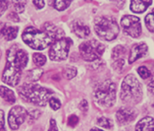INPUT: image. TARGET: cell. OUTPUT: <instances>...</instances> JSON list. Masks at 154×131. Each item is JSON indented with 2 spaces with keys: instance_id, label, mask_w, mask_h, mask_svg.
Segmentation results:
<instances>
[{
  "instance_id": "cell-1",
  "label": "cell",
  "mask_w": 154,
  "mask_h": 131,
  "mask_svg": "<svg viewBox=\"0 0 154 131\" xmlns=\"http://www.w3.org/2000/svg\"><path fill=\"white\" fill-rule=\"evenodd\" d=\"M28 60V53L25 50L16 46H11L7 51V61L2 74V81L10 86H17L21 80L22 70L27 66Z\"/></svg>"
},
{
  "instance_id": "cell-2",
  "label": "cell",
  "mask_w": 154,
  "mask_h": 131,
  "mask_svg": "<svg viewBox=\"0 0 154 131\" xmlns=\"http://www.w3.org/2000/svg\"><path fill=\"white\" fill-rule=\"evenodd\" d=\"M19 94L21 98L27 102L32 103L39 107H44L46 106L47 102H49L53 92L39 85L27 83L19 88Z\"/></svg>"
},
{
  "instance_id": "cell-3",
  "label": "cell",
  "mask_w": 154,
  "mask_h": 131,
  "mask_svg": "<svg viewBox=\"0 0 154 131\" xmlns=\"http://www.w3.org/2000/svg\"><path fill=\"white\" fill-rule=\"evenodd\" d=\"M122 101L130 104H137L142 98V88L134 75L129 74L124 79L120 93Z\"/></svg>"
},
{
  "instance_id": "cell-4",
  "label": "cell",
  "mask_w": 154,
  "mask_h": 131,
  "mask_svg": "<svg viewBox=\"0 0 154 131\" xmlns=\"http://www.w3.org/2000/svg\"><path fill=\"white\" fill-rule=\"evenodd\" d=\"M94 30L99 37L105 40H113L119 33V26L113 17L101 16L94 21Z\"/></svg>"
},
{
  "instance_id": "cell-5",
  "label": "cell",
  "mask_w": 154,
  "mask_h": 131,
  "mask_svg": "<svg viewBox=\"0 0 154 131\" xmlns=\"http://www.w3.org/2000/svg\"><path fill=\"white\" fill-rule=\"evenodd\" d=\"M22 39L29 47L36 50H43L52 43V40L44 32L33 27H28L25 30Z\"/></svg>"
},
{
  "instance_id": "cell-6",
  "label": "cell",
  "mask_w": 154,
  "mask_h": 131,
  "mask_svg": "<svg viewBox=\"0 0 154 131\" xmlns=\"http://www.w3.org/2000/svg\"><path fill=\"white\" fill-rule=\"evenodd\" d=\"M94 100L101 107H110L116 101V86L112 81L106 80L94 90Z\"/></svg>"
},
{
  "instance_id": "cell-7",
  "label": "cell",
  "mask_w": 154,
  "mask_h": 131,
  "mask_svg": "<svg viewBox=\"0 0 154 131\" xmlns=\"http://www.w3.org/2000/svg\"><path fill=\"white\" fill-rule=\"evenodd\" d=\"M105 46L96 40H86L80 46V53L85 61H94L103 54Z\"/></svg>"
},
{
  "instance_id": "cell-8",
  "label": "cell",
  "mask_w": 154,
  "mask_h": 131,
  "mask_svg": "<svg viewBox=\"0 0 154 131\" xmlns=\"http://www.w3.org/2000/svg\"><path fill=\"white\" fill-rule=\"evenodd\" d=\"M72 40L63 37L61 40H58L53 42L49 50V57L53 61H61L65 60L68 57L70 46H72Z\"/></svg>"
},
{
  "instance_id": "cell-9",
  "label": "cell",
  "mask_w": 154,
  "mask_h": 131,
  "mask_svg": "<svg viewBox=\"0 0 154 131\" xmlns=\"http://www.w3.org/2000/svg\"><path fill=\"white\" fill-rule=\"evenodd\" d=\"M121 26L127 35L131 37H137L141 34V25L140 18L137 16L126 15L121 20Z\"/></svg>"
},
{
  "instance_id": "cell-10",
  "label": "cell",
  "mask_w": 154,
  "mask_h": 131,
  "mask_svg": "<svg viewBox=\"0 0 154 131\" xmlns=\"http://www.w3.org/2000/svg\"><path fill=\"white\" fill-rule=\"evenodd\" d=\"M27 113L26 110L21 106H16L11 108L8 115V123L10 128L12 130H17L21 124L26 120L27 117Z\"/></svg>"
},
{
  "instance_id": "cell-11",
  "label": "cell",
  "mask_w": 154,
  "mask_h": 131,
  "mask_svg": "<svg viewBox=\"0 0 154 131\" xmlns=\"http://www.w3.org/2000/svg\"><path fill=\"white\" fill-rule=\"evenodd\" d=\"M116 117L120 124H127L134 120L137 117V111L131 107H123L117 111Z\"/></svg>"
},
{
  "instance_id": "cell-12",
  "label": "cell",
  "mask_w": 154,
  "mask_h": 131,
  "mask_svg": "<svg viewBox=\"0 0 154 131\" xmlns=\"http://www.w3.org/2000/svg\"><path fill=\"white\" fill-rule=\"evenodd\" d=\"M147 52V46L144 43H138L134 44L131 48L130 56H129V62L133 63L138 58L144 56Z\"/></svg>"
},
{
  "instance_id": "cell-13",
  "label": "cell",
  "mask_w": 154,
  "mask_h": 131,
  "mask_svg": "<svg viewBox=\"0 0 154 131\" xmlns=\"http://www.w3.org/2000/svg\"><path fill=\"white\" fill-rule=\"evenodd\" d=\"M43 31L48 37H50L52 42H53V40L56 42V40H61L64 37L63 30L56 27L54 24L49 23V22L43 25Z\"/></svg>"
},
{
  "instance_id": "cell-14",
  "label": "cell",
  "mask_w": 154,
  "mask_h": 131,
  "mask_svg": "<svg viewBox=\"0 0 154 131\" xmlns=\"http://www.w3.org/2000/svg\"><path fill=\"white\" fill-rule=\"evenodd\" d=\"M72 29L73 32L81 39H85L91 34V30H89L88 26H86L81 21H75L72 24Z\"/></svg>"
},
{
  "instance_id": "cell-15",
  "label": "cell",
  "mask_w": 154,
  "mask_h": 131,
  "mask_svg": "<svg viewBox=\"0 0 154 131\" xmlns=\"http://www.w3.org/2000/svg\"><path fill=\"white\" fill-rule=\"evenodd\" d=\"M136 131H154V118L145 117L137 122Z\"/></svg>"
},
{
  "instance_id": "cell-16",
  "label": "cell",
  "mask_w": 154,
  "mask_h": 131,
  "mask_svg": "<svg viewBox=\"0 0 154 131\" xmlns=\"http://www.w3.org/2000/svg\"><path fill=\"white\" fill-rule=\"evenodd\" d=\"M151 1H143V0H133L131 2V10L134 13H142L151 5Z\"/></svg>"
},
{
  "instance_id": "cell-17",
  "label": "cell",
  "mask_w": 154,
  "mask_h": 131,
  "mask_svg": "<svg viewBox=\"0 0 154 131\" xmlns=\"http://www.w3.org/2000/svg\"><path fill=\"white\" fill-rule=\"evenodd\" d=\"M0 96L1 98L6 101L8 104H14L15 101H16V97H15V94L11 89L5 87V86H0Z\"/></svg>"
},
{
  "instance_id": "cell-18",
  "label": "cell",
  "mask_w": 154,
  "mask_h": 131,
  "mask_svg": "<svg viewBox=\"0 0 154 131\" xmlns=\"http://www.w3.org/2000/svg\"><path fill=\"white\" fill-rule=\"evenodd\" d=\"M18 31H19L18 27H6L5 26L4 30H3L2 36L4 37V39L7 40H12L17 37Z\"/></svg>"
},
{
  "instance_id": "cell-19",
  "label": "cell",
  "mask_w": 154,
  "mask_h": 131,
  "mask_svg": "<svg viewBox=\"0 0 154 131\" xmlns=\"http://www.w3.org/2000/svg\"><path fill=\"white\" fill-rule=\"evenodd\" d=\"M126 53V48L122 46H117L114 47L113 52H112V59L113 61L119 60V59H124V55Z\"/></svg>"
},
{
  "instance_id": "cell-20",
  "label": "cell",
  "mask_w": 154,
  "mask_h": 131,
  "mask_svg": "<svg viewBox=\"0 0 154 131\" xmlns=\"http://www.w3.org/2000/svg\"><path fill=\"white\" fill-rule=\"evenodd\" d=\"M42 70L38 69V68H35V69H32V70H29V72L28 73V77L29 79L31 80L32 82H36L37 80L40 79L41 75H42Z\"/></svg>"
},
{
  "instance_id": "cell-21",
  "label": "cell",
  "mask_w": 154,
  "mask_h": 131,
  "mask_svg": "<svg viewBox=\"0 0 154 131\" xmlns=\"http://www.w3.org/2000/svg\"><path fill=\"white\" fill-rule=\"evenodd\" d=\"M32 60L37 66L40 67V66H43L46 63V57L42 53L35 52V53L32 54Z\"/></svg>"
},
{
  "instance_id": "cell-22",
  "label": "cell",
  "mask_w": 154,
  "mask_h": 131,
  "mask_svg": "<svg viewBox=\"0 0 154 131\" xmlns=\"http://www.w3.org/2000/svg\"><path fill=\"white\" fill-rule=\"evenodd\" d=\"M70 4L71 1H69V0H56V1L53 2V6L58 11H63L67 9L70 6Z\"/></svg>"
},
{
  "instance_id": "cell-23",
  "label": "cell",
  "mask_w": 154,
  "mask_h": 131,
  "mask_svg": "<svg viewBox=\"0 0 154 131\" xmlns=\"http://www.w3.org/2000/svg\"><path fill=\"white\" fill-rule=\"evenodd\" d=\"M146 27L151 33H154V9L145 17Z\"/></svg>"
},
{
  "instance_id": "cell-24",
  "label": "cell",
  "mask_w": 154,
  "mask_h": 131,
  "mask_svg": "<svg viewBox=\"0 0 154 131\" xmlns=\"http://www.w3.org/2000/svg\"><path fill=\"white\" fill-rule=\"evenodd\" d=\"M97 124L99 126L103 127V128H112L113 126V122L110 118L107 117H99L97 119Z\"/></svg>"
},
{
  "instance_id": "cell-25",
  "label": "cell",
  "mask_w": 154,
  "mask_h": 131,
  "mask_svg": "<svg viewBox=\"0 0 154 131\" xmlns=\"http://www.w3.org/2000/svg\"><path fill=\"white\" fill-rule=\"evenodd\" d=\"M27 115L29 117V123H32L41 115V111L38 110H35V108H33V110H31L28 112Z\"/></svg>"
},
{
  "instance_id": "cell-26",
  "label": "cell",
  "mask_w": 154,
  "mask_h": 131,
  "mask_svg": "<svg viewBox=\"0 0 154 131\" xmlns=\"http://www.w3.org/2000/svg\"><path fill=\"white\" fill-rule=\"evenodd\" d=\"M77 73H78L77 68H75V67H72V66L66 67L65 71H64V75H65V77L67 79H73L74 77H76Z\"/></svg>"
},
{
  "instance_id": "cell-27",
  "label": "cell",
  "mask_w": 154,
  "mask_h": 131,
  "mask_svg": "<svg viewBox=\"0 0 154 131\" xmlns=\"http://www.w3.org/2000/svg\"><path fill=\"white\" fill-rule=\"evenodd\" d=\"M137 72H138V74H140V76L142 78V79H148V78L150 77V72H149V70H148L147 68H146L145 66H140V67H138Z\"/></svg>"
},
{
  "instance_id": "cell-28",
  "label": "cell",
  "mask_w": 154,
  "mask_h": 131,
  "mask_svg": "<svg viewBox=\"0 0 154 131\" xmlns=\"http://www.w3.org/2000/svg\"><path fill=\"white\" fill-rule=\"evenodd\" d=\"M48 103H49L50 107L52 108V110H59L60 107H61V102H60V101L58 99H56V98H51Z\"/></svg>"
},
{
  "instance_id": "cell-29",
  "label": "cell",
  "mask_w": 154,
  "mask_h": 131,
  "mask_svg": "<svg viewBox=\"0 0 154 131\" xmlns=\"http://www.w3.org/2000/svg\"><path fill=\"white\" fill-rule=\"evenodd\" d=\"M124 66H125V59H119V60H115L113 61V67L114 69L121 71Z\"/></svg>"
},
{
  "instance_id": "cell-30",
  "label": "cell",
  "mask_w": 154,
  "mask_h": 131,
  "mask_svg": "<svg viewBox=\"0 0 154 131\" xmlns=\"http://www.w3.org/2000/svg\"><path fill=\"white\" fill-rule=\"evenodd\" d=\"M14 4V7H15V10H16V12L18 13H22L25 9V2H22V1H16L13 3Z\"/></svg>"
},
{
  "instance_id": "cell-31",
  "label": "cell",
  "mask_w": 154,
  "mask_h": 131,
  "mask_svg": "<svg viewBox=\"0 0 154 131\" xmlns=\"http://www.w3.org/2000/svg\"><path fill=\"white\" fill-rule=\"evenodd\" d=\"M79 123V117H77V115H71V117H69L68 118V124L70 126H72V127H75L77 124Z\"/></svg>"
},
{
  "instance_id": "cell-32",
  "label": "cell",
  "mask_w": 154,
  "mask_h": 131,
  "mask_svg": "<svg viewBox=\"0 0 154 131\" xmlns=\"http://www.w3.org/2000/svg\"><path fill=\"white\" fill-rule=\"evenodd\" d=\"M7 8H8V1H5V0L0 1V17L7 10Z\"/></svg>"
},
{
  "instance_id": "cell-33",
  "label": "cell",
  "mask_w": 154,
  "mask_h": 131,
  "mask_svg": "<svg viewBox=\"0 0 154 131\" xmlns=\"http://www.w3.org/2000/svg\"><path fill=\"white\" fill-rule=\"evenodd\" d=\"M5 119H4V111L0 110V131H5L4 128Z\"/></svg>"
},
{
  "instance_id": "cell-34",
  "label": "cell",
  "mask_w": 154,
  "mask_h": 131,
  "mask_svg": "<svg viewBox=\"0 0 154 131\" xmlns=\"http://www.w3.org/2000/svg\"><path fill=\"white\" fill-rule=\"evenodd\" d=\"M79 107H80V110L82 111H84V112H86L88 110V102H86L85 100H82V102L80 103V104H79Z\"/></svg>"
},
{
  "instance_id": "cell-35",
  "label": "cell",
  "mask_w": 154,
  "mask_h": 131,
  "mask_svg": "<svg viewBox=\"0 0 154 131\" xmlns=\"http://www.w3.org/2000/svg\"><path fill=\"white\" fill-rule=\"evenodd\" d=\"M7 18H8L9 20L13 21V22H19V21H20V18H19V16L17 15V13H15V12H11V13H9V15L7 16Z\"/></svg>"
},
{
  "instance_id": "cell-36",
  "label": "cell",
  "mask_w": 154,
  "mask_h": 131,
  "mask_svg": "<svg viewBox=\"0 0 154 131\" xmlns=\"http://www.w3.org/2000/svg\"><path fill=\"white\" fill-rule=\"evenodd\" d=\"M48 131H58L57 126H56V121L54 119H50V128Z\"/></svg>"
},
{
  "instance_id": "cell-37",
  "label": "cell",
  "mask_w": 154,
  "mask_h": 131,
  "mask_svg": "<svg viewBox=\"0 0 154 131\" xmlns=\"http://www.w3.org/2000/svg\"><path fill=\"white\" fill-rule=\"evenodd\" d=\"M33 4L36 6V8L41 9V8H43V6H44V4H45V2L41 1V0H38V1H37V0H35V1H33Z\"/></svg>"
},
{
  "instance_id": "cell-38",
  "label": "cell",
  "mask_w": 154,
  "mask_h": 131,
  "mask_svg": "<svg viewBox=\"0 0 154 131\" xmlns=\"http://www.w3.org/2000/svg\"><path fill=\"white\" fill-rule=\"evenodd\" d=\"M148 90L152 94H154V79H152L151 81L149 82V84H148Z\"/></svg>"
},
{
  "instance_id": "cell-39",
  "label": "cell",
  "mask_w": 154,
  "mask_h": 131,
  "mask_svg": "<svg viewBox=\"0 0 154 131\" xmlns=\"http://www.w3.org/2000/svg\"><path fill=\"white\" fill-rule=\"evenodd\" d=\"M5 28V24L2 23V22H0V37L2 36V33H3V30Z\"/></svg>"
},
{
  "instance_id": "cell-40",
  "label": "cell",
  "mask_w": 154,
  "mask_h": 131,
  "mask_svg": "<svg viewBox=\"0 0 154 131\" xmlns=\"http://www.w3.org/2000/svg\"><path fill=\"white\" fill-rule=\"evenodd\" d=\"M91 131H103V130L98 129V128H92V129H91Z\"/></svg>"
}]
</instances>
